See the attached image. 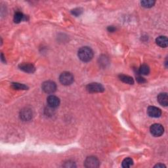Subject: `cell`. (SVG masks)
<instances>
[{
    "label": "cell",
    "mask_w": 168,
    "mask_h": 168,
    "mask_svg": "<svg viewBox=\"0 0 168 168\" xmlns=\"http://www.w3.org/2000/svg\"><path fill=\"white\" fill-rule=\"evenodd\" d=\"M47 102L48 105L51 108H53L58 106L60 104V100L57 97L54 96V95H50L47 99Z\"/></svg>",
    "instance_id": "ba28073f"
},
{
    "label": "cell",
    "mask_w": 168,
    "mask_h": 168,
    "mask_svg": "<svg viewBox=\"0 0 168 168\" xmlns=\"http://www.w3.org/2000/svg\"><path fill=\"white\" fill-rule=\"evenodd\" d=\"M119 78H120V80L121 81H122L124 83L128 84H131V85H132V84H134L133 79L132 78H131V77L129 76L121 74V75L119 76Z\"/></svg>",
    "instance_id": "4fadbf2b"
},
{
    "label": "cell",
    "mask_w": 168,
    "mask_h": 168,
    "mask_svg": "<svg viewBox=\"0 0 168 168\" xmlns=\"http://www.w3.org/2000/svg\"><path fill=\"white\" fill-rule=\"evenodd\" d=\"M155 167H166V166L163 165V164H162V163H158V164H157L156 166H154Z\"/></svg>",
    "instance_id": "7402d4cb"
},
{
    "label": "cell",
    "mask_w": 168,
    "mask_h": 168,
    "mask_svg": "<svg viewBox=\"0 0 168 168\" xmlns=\"http://www.w3.org/2000/svg\"><path fill=\"white\" fill-rule=\"evenodd\" d=\"M140 3H141L142 6L145 8H151L154 6L155 2L152 1V0H147V1L145 0V1H142Z\"/></svg>",
    "instance_id": "2e32d148"
},
{
    "label": "cell",
    "mask_w": 168,
    "mask_h": 168,
    "mask_svg": "<svg viewBox=\"0 0 168 168\" xmlns=\"http://www.w3.org/2000/svg\"><path fill=\"white\" fill-rule=\"evenodd\" d=\"M13 88L15 89H22V90H26L28 89V87L24 84H21L19 83H13L12 84Z\"/></svg>",
    "instance_id": "ac0fdd59"
},
{
    "label": "cell",
    "mask_w": 168,
    "mask_h": 168,
    "mask_svg": "<svg viewBox=\"0 0 168 168\" xmlns=\"http://www.w3.org/2000/svg\"><path fill=\"white\" fill-rule=\"evenodd\" d=\"M42 89L46 93H53L57 89L56 84L52 81H46L42 84Z\"/></svg>",
    "instance_id": "3957f363"
},
{
    "label": "cell",
    "mask_w": 168,
    "mask_h": 168,
    "mask_svg": "<svg viewBox=\"0 0 168 168\" xmlns=\"http://www.w3.org/2000/svg\"><path fill=\"white\" fill-rule=\"evenodd\" d=\"M137 81L139 83L143 84V83L146 82V80H145L144 78H143V77H141V76H138L137 78Z\"/></svg>",
    "instance_id": "ffe728a7"
},
{
    "label": "cell",
    "mask_w": 168,
    "mask_h": 168,
    "mask_svg": "<svg viewBox=\"0 0 168 168\" xmlns=\"http://www.w3.org/2000/svg\"><path fill=\"white\" fill-rule=\"evenodd\" d=\"M59 80L62 85H69L74 81V76L70 72H65L61 74Z\"/></svg>",
    "instance_id": "7a4b0ae2"
},
{
    "label": "cell",
    "mask_w": 168,
    "mask_h": 168,
    "mask_svg": "<svg viewBox=\"0 0 168 168\" xmlns=\"http://www.w3.org/2000/svg\"><path fill=\"white\" fill-rule=\"evenodd\" d=\"M147 113L148 116L152 118H159L162 115L160 109L156 106H149L147 109Z\"/></svg>",
    "instance_id": "52a82bcc"
},
{
    "label": "cell",
    "mask_w": 168,
    "mask_h": 168,
    "mask_svg": "<svg viewBox=\"0 0 168 168\" xmlns=\"http://www.w3.org/2000/svg\"><path fill=\"white\" fill-rule=\"evenodd\" d=\"M163 131H164V129L161 124H155L152 125L151 127V133L154 137H160L163 135Z\"/></svg>",
    "instance_id": "5b68a950"
},
{
    "label": "cell",
    "mask_w": 168,
    "mask_h": 168,
    "mask_svg": "<svg viewBox=\"0 0 168 168\" xmlns=\"http://www.w3.org/2000/svg\"><path fill=\"white\" fill-rule=\"evenodd\" d=\"M24 15L21 12H17L14 16V22L15 23H19L23 19Z\"/></svg>",
    "instance_id": "e0dca14e"
},
{
    "label": "cell",
    "mask_w": 168,
    "mask_h": 168,
    "mask_svg": "<svg viewBox=\"0 0 168 168\" xmlns=\"http://www.w3.org/2000/svg\"><path fill=\"white\" fill-rule=\"evenodd\" d=\"M78 57L83 62H89L93 57V50L88 47H83L79 49Z\"/></svg>",
    "instance_id": "6da1fadb"
},
{
    "label": "cell",
    "mask_w": 168,
    "mask_h": 168,
    "mask_svg": "<svg viewBox=\"0 0 168 168\" xmlns=\"http://www.w3.org/2000/svg\"><path fill=\"white\" fill-rule=\"evenodd\" d=\"M87 90L90 93H101L104 91V87L99 83H91L87 85Z\"/></svg>",
    "instance_id": "277c9868"
},
{
    "label": "cell",
    "mask_w": 168,
    "mask_h": 168,
    "mask_svg": "<svg viewBox=\"0 0 168 168\" xmlns=\"http://www.w3.org/2000/svg\"><path fill=\"white\" fill-rule=\"evenodd\" d=\"M158 101L162 106H167L168 105V97L166 93H162L158 95Z\"/></svg>",
    "instance_id": "8fae6325"
},
{
    "label": "cell",
    "mask_w": 168,
    "mask_h": 168,
    "mask_svg": "<svg viewBox=\"0 0 168 168\" xmlns=\"http://www.w3.org/2000/svg\"><path fill=\"white\" fill-rule=\"evenodd\" d=\"M156 42L158 45L161 47H167L168 45V39L166 36H159L156 39Z\"/></svg>",
    "instance_id": "7c38bea8"
},
{
    "label": "cell",
    "mask_w": 168,
    "mask_h": 168,
    "mask_svg": "<svg viewBox=\"0 0 168 168\" xmlns=\"http://www.w3.org/2000/svg\"><path fill=\"white\" fill-rule=\"evenodd\" d=\"M116 30V28H114V27H113V26H109L108 28V30L109 32H114Z\"/></svg>",
    "instance_id": "44dd1931"
},
{
    "label": "cell",
    "mask_w": 168,
    "mask_h": 168,
    "mask_svg": "<svg viewBox=\"0 0 168 168\" xmlns=\"http://www.w3.org/2000/svg\"><path fill=\"white\" fill-rule=\"evenodd\" d=\"M72 13L75 16H79L82 13V9L80 8H76L72 11Z\"/></svg>",
    "instance_id": "d6986e66"
},
{
    "label": "cell",
    "mask_w": 168,
    "mask_h": 168,
    "mask_svg": "<svg viewBox=\"0 0 168 168\" xmlns=\"http://www.w3.org/2000/svg\"><path fill=\"white\" fill-rule=\"evenodd\" d=\"M150 72V69L148 65H143L139 69V73L142 75H147Z\"/></svg>",
    "instance_id": "9a60e30c"
},
{
    "label": "cell",
    "mask_w": 168,
    "mask_h": 168,
    "mask_svg": "<svg viewBox=\"0 0 168 168\" xmlns=\"http://www.w3.org/2000/svg\"><path fill=\"white\" fill-rule=\"evenodd\" d=\"M19 68L21 70L25 72H28V73H33L35 70L34 66L30 63H23L19 65Z\"/></svg>",
    "instance_id": "9c48e42d"
},
{
    "label": "cell",
    "mask_w": 168,
    "mask_h": 168,
    "mask_svg": "<svg viewBox=\"0 0 168 168\" xmlns=\"http://www.w3.org/2000/svg\"><path fill=\"white\" fill-rule=\"evenodd\" d=\"M32 117V112L28 108H25L21 112V118L24 121L30 120Z\"/></svg>",
    "instance_id": "30bf717a"
},
{
    "label": "cell",
    "mask_w": 168,
    "mask_h": 168,
    "mask_svg": "<svg viewBox=\"0 0 168 168\" xmlns=\"http://www.w3.org/2000/svg\"><path fill=\"white\" fill-rule=\"evenodd\" d=\"M133 164V161L131 158H126L122 162V167L124 168H128L131 166H132Z\"/></svg>",
    "instance_id": "5bb4252c"
},
{
    "label": "cell",
    "mask_w": 168,
    "mask_h": 168,
    "mask_svg": "<svg viewBox=\"0 0 168 168\" xmlns=\"http://www.w3.org/2000/svg\"><path fill=\"white\" fill-rule=\"evenodd\" d=\"M85 166L86 167H98L99 166V161L96 157L89 156L85 161Z\"/></svg>",
    "instance_id": "8992f818"
}]
</instances>
